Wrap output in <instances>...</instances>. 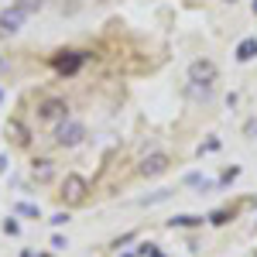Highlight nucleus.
Instances as JSON below:
<instances>
[{
  "instance_id": "6e6552de",
  "label": "nucleus",
  "mask_w": 257,
  "mask_h": 257,
  "mask_svg": "<svg viewBox=\"0 0 257 257\" xmlns=\"http://www.w3.org/2000/svg\"><path fill=\"white\" fill-rule=\"evenodd\" d=\"M31 175H35V182H41V185L52 182V178H55V161L52 158H38L35 165H31Z\"/></svg>"
},
{
  "instance_id": "1a4fd4ad",
  "label": "nucleus",
  "mask_w": 257,
  "mask_h": 257,
  "mask_svg": "<svg viewBox=\"0 0 257 257\" xmlns=\"http://www.w3.org/2000/svg\"><path fill=\"white\" fill-rule=\"evenodd\" d=\"M189 96L196 103H209L213 99V82H189Z\"/></svg>"
},
{
  "instance_id": "ddd939ff",
  "label": "nucleus",
  "mask_w": 257,
  "mask_h": 257,
  "mask_svg": "<svg viewBox=\"0 0 257 257\" xmlns=\"http://www.w3.org/2000/svg\"><path fill=\"white\" fill-rule=\"evenodd\" d=\"M168 226L175 230V226H202V216H196V213H182V216H175V219H168Z\"/></svg>"
},
{
  "instance_id": "20e7f679",
  "label": "nucleus",
  "mask_w": 257,
  "mask_h": 257,
  "mask_svg": "<svg viewBox=\"0 0 257 257\" xmlns=\"http://www.w3.org/2000/svg\"><path fill=\"white\" fill-rule=\"evenodd\" d=\"M86 192H89V182L82 175H76V172H69V175L62 178V192L59 196L69 202V206H79L82 199H86Z\"/></svg>"
},
{
  "instance_id": "f3484780",
  "label": "nucleus",
  "mask_w": 257,
  "mask_h": 257,
  "mask_svg": "<svg viewBox=\"0 0 257 257\" xmlns=\"http://www.w3.org/2000/svg\"><path fill=\"white\" fill-rule=\"evenodd\" d=\"M18 230H21V223H18V219H14V216L7 219V223H4V233H11V237H14Z\"/></svg>"
},
{
  "instance_id": "423d86ee",
  "label": "nucleus",
  "mask_w": 257,
  "mask_h": 257,
  "mask_svg": "<svg viewBox=\"0 0 257 257\" xmlns=\"http://www.w3.org/2000/svg\"><path fill=\"white\" fill-rule=\"evenodd\" d=\"M168 165H172V158L165 155V151H155V155H148V158L141 161V175L144 178H158L168 172Z\"/></svg>"
},
{
  "instance_id": "f03ea898",
  "label": "nucleus",
  "mask_w": 257,
  "mask_h": 257,
  "mask_svg": "<svg viewBox=\"0 0 257 257\" xmlns=\"http://www.w3.org/2000/svg\"><path fill=\"white\" fill-rule=\"evenodd\" d=\"M82 138H86V123L82 120H62V123H55V144L59 148H76V144H82Z\"/></svg>"
},
{
  "instance_id": "dca6fc26",
  "label": "nucleus",
  "mask_w": 257,
  "mask_h": 257,
  "mask_svg": "<svg viewBox=\"0 0 257 257\" xmlns=\"http://www.w3.org/2000/svg\"><path fill=\"white\" fill-rule=\"evenodd\" d=\"M18 213H24V216H38V206H31V202H18Z\"/></svg>"
},
{
  "instance_id": "6ab92c4d",
  "label": "nucleus",
  "mask_w": 257,
  "mask_h": 257,
  "mask_svg": "<svg viewBox=\"0 0 257 257\" xmlns=\"http://www.w3.org/2000/svg\"><path fill=\"white\" fill-rule=\"evenodd\" d=\"M65 223H69V213H55L52 216V226H65Z\"/></svg>"
},
{
  "instance_id": "4be33fe9",
  "label": "nucleus",
  "mask_w": 257,
  "mask_h": 257,
  "mask_svg": "<svg viewBox=\"0 0 257 257\" xmlns=\"http://www.w3.org/2000/svg\"><path fill=\"white\" fill-rule=\"evenodd\" d=\"M4 168H7V158H4V155H0V172H4Z\"/></svg>"
},
{
  "instance_id": "412c9836",
  "label": "nucleus",
  "mask_w": 257,
  "mask_h": 257,
  "mask_svg": "<svg viewBox=\"0 0 257 257\" xmlns=\"http://www.w3.org/2000/svg\"><path fill=\"white\" fill-rule=\"evenodd\" d=\"M250 14H254V18H257V0H250Z\"/></svg>"
},
{
  "instance_id": "f257e3e1",
  "label": "nucleus",
  "mask_w": 257,
  "mask_h": 257,
  "mask_svg": "<svg viewBox=\"0 0 257 257\" xmlns=\"http://www.w3.org/2000/svg\"><path fill=\"white\" fill-rule=\"evenodd\" d=\"M86 62H89V52H79V48H62V52H55L52 65H55V72H59V76H76Z\"/></svg>"
},
{
  "instance_id": "f8f14e48",
  "label": "nucleus",
  "mask_w": 257,
  "mask_h": 257,
  "mask_svg": "<svg viewBox=\"0 0 257 257\" xmlns=\"http://www.w3.org/2000/svg\"><path fill=\"white\" fill-rule=\"evenodd\" d=\"M14 7H18L24 18H35L41 7H45V0H14Z\"/></svg>"
},
{
  "instance_id": "4468645a",
  "label": "nucleus",
  "mask_w": 257,
  "mask_h": 257,
  "mask_svg": "<svg viewBox=\"0 0 257 257\" xmlns=\"http://www.w3.org/2000/svg\"><path fill=\"white\" fill-rule=\"evenodd\" d=\"M165 199H172V189H158L155 196H144V199H141V206H155V202H165Z\"/></svg>"
},
{
  "instance_id": "0eeeda50",
  "label": "nucleus",
  "mask_w": 257,
  "mask_h": 257,
  "mask_svg": "<svg viewBox=\"0 0 257 257\" xmlns=\"http://www.w3.org/2000/svg\"><path fill=\"white\" fill-rule=\"evenodd\" d=\"M24 21H28V18L21 14L14 4L4 7V11H0V38H4V35H18L21 28H24Z\"/></svg>"
},
{
  "instance_id": "5701e85b",
  "label": "nucleus",
  "mask_w": 257,
  "mask_h": 257,
  "mask_svg": "<svg viewBox=\"0 0 257 257\" xmlns=\"http://www.w3.org/2000/svg\"><path fill=\"white\" fill-rule=\"evenodd\" d=\"M223 4H230V7H233V4H237V0H223Z\"/></svg>"
},
{
  "instance_id": "a211bd4d",
  "label": "nucleus",
  "mask_w": 257,
  "mask_h": 257,
  "mask_svg": "<svg viewBox=\"0 0 257 257\" xmlns=\"http://www.w3.org/2000/svg\"><path fill=\"white\" fill-rule=\"evenodd\" d=\"M52 247H55V250H65V247H69V240L55 233V237H52Z\"/></svg>"
},
{
  "instance_id": "7ed1b4c3",
  "label": "nucleus",
  "mask_w": 257,
  "mask_h": 257,
  "mask_svg": "<svg viewBox=\"0 0 257 257\" xmlns=\"http://www.w3.org/2000/svg\"><path fill=\"white\" fill-rule=\"evenodd\" d=\"M69 120V103L62 96H48L38 103V123H62Z\"/></svg>"
},
{
  "instance_id": "9d476101",
  "label": "nucleus",
  "mask_w": 257,
  "mask_h": 257,
  "mask_svg": "<svg viewBox=\"0 0 257 257\" xmlns=\"http://www.w3.org/2000/svg\"><path fill=\"white\" fill-rule=\"evenodd\" d=\"M233 55H237V62H254L257 59V38H243Z\"/></svg>"
},
{
  "instance_id": "aec40b11",
  "label": "nucleus",
  "mask_w": 257,
  "mask_h": 257,
  "mask_svg": "<svg viewBox=\"0 0 257 257\" xmlns=\"http://www.w3.org/2000/svg\"><path fill=\"white\" fill-rule=\"evenodd\" d=\"M237 175H240V168H230V172H223V178H219V182H233Z\"/></svg>"
},
{
  "instance_id": "39448f33",
  "label": "nucleus",
  "mask_w": 257,
  "mask_h": 257,
  "mask_svg": "<svg viewBox=\"0 0 257 257\" xmlns=\"http://www.w3.org/2000/svg\"><path fill=\"white\" fill-rule=\"evenodd\" d=\"M216 79H219V69L213 59L189 62V82H216Z\"/></svg>"
},
{
  "instance_id": "2eb2a0df",
  "label": "nucleus",
  "mask_w": 257,
  "mask_h": 257,
  "mask_svg": "<svg viewBox=\"0 0 257 257\" xmlns=\"http://www.w3.org/2000/svg\"><path fill=\"white\" fill-rule=\"evenodd\" d=\"M233 219V209H216L213 216H209V223H216V226H223V223H230Z\"/></svg>"
},
{
  "instance_id": "b1692460",
  "label": "nucleus",
  "mask_w": 257,
  "mask_h": 257,
  "mask_svg": "<svg viewBox=\"0 0 257 257\" xmlns=\"http://www.w3.org/2000/svg\"><path fill=\"white\" fill-rule=\"evenodd\" d=\"M0 103H4V89H0Z\"/></svg>"
},
{
  "instance_id": "a878e982",
  "label": "nucleus",
  "mask_w": 257,
  "mask_h": 257,
  "mask_svg": "<svg viewBox=\"0 0 257 257\" xmlns=\"http://www.w3.org/2000/svg\"><path fill=\"white\" fill-rule=\"evenodd\" d=\"M254 230H257V223H254Z\"/></svg>"
},
{
  "instance_id": "9b49d317",
  "label": "nucleus",
  "mask_w": 257,
  "mask_h": 257,
  "mask_svg": "<svg viewBox=\"0 0 257 257\" xmlns=\"http://www.w3.org/2000/svg\"><path fill=\"white\" fill-rule=\"evenodd\" d=\"M7 138H14V144L24 148V144L31 141V134H28V127H24L21 120H11V123H7Z\"/></svg>"
},
{
  "instance_id": "393cba45",
  "label": "nucleus",
  "mask_w": 257,
  "mask_h": 257,
  "mask_svg": "<svg viewBox=\"0 0 257 257\" xmlns=\"http://www.w3.org/2000/svg\"><path fill=\"white\" fill-rule=\"evenodd\" d=\"M120 257H134V254H120Z\"/></svg>"
}]
</instances>
